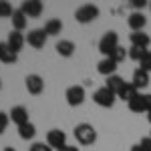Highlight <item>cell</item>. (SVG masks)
<instances>
[{
	"label": "cell",
	"mask_w": 151,
	"mask_h": 151,
	"mask_svg": "<svg viewBox=\"0 0 151 151\" xmlns=\"http://www.w3.org/2000/svg\"><path fill=\"white\" fill-rule=\"evenodd\" d=\"M4 151H16L14 147H4Z\"/></svg>",
	"instance_id": "obj_34"
},
{
	"label": "cell",
	"mask_w": 151,
	"mask_h": 151,
	"mask_svg": "<svg viewBox=\"0 0 151 151\" xmlns=\"http://www.w3.org/2000/svg\"><path fill=\"white\" fill-rule=\"evenodd\" d=\"M0 89H2V81H0Z\"/></svg>",
	"instance_id": "obj_37"
},
{
	"label": "cell",
	"mask_w": 151,
	"mask_h": 151,
	"mask_svg": "<svg viewBox=\"0 0 151 151\" xmlns=\"http://www.w3.org/2000/svg\"><path fill=\"white\" fill-rule=\"evenodd\" d=\"M99 6H95V4H81L77 10H75V20L81 24H89L97 20L99 18Z\"/></svg>",
	"instance_id": "obj_3"
},
{
	"label": "cell",
	"mask_w": 151,
	"mask_h": 151,
	"mask_svg": "<svg viewBox=\"0 0 151 151\" xmlns=\"http://www.w3.org/2000/svg\"><path fill=\"white\" fill-rule=\"evenodd\" d=\"M131 85L139 91V89H145L149 85V73L143 69H135L133 70V79H131Z\"/></svg>",
	"instance_id": "obj_14"
},
{
	"label": "cell",
	"mask_w": 151,
	"mask_h": 151,
	"mask_svg": "<svg viewBox=\"0 0 151 151\" xmlns=\"http://www.w3.org/2000/svg\"><path fill=\"white\" fill-rule=\"evenodd\" d=\"M149 10H151V0H149Z\"/></svg>",
	"instance_id": "obj_36"
},
{
	"label": "cell",
	"mask_w": 151,
	"mask_h": 151,
	"mask_svg": "<svg viewBox=\"0 0 151 151\" xmlns=\"http://www.w3.org/2000/svg\"><path fill=\"white\" fill-rule=\"evenodd\" d=\"M24 42H26V36L22 35V32H18V30H10V35H8V38H6V45L10 47L12 52H20L24 47Z\"/></svg>",
	"instance_id": "obj_9"
},
{
	"label": "cell",
	"mask_w": 151,
	"mask_h": 151,
	"mask_svg": "<svg viewBox=\"0 0 151 151\" xmlns=\"http://www.w3.org/2000/svg\"><path fill=\"white\" fill-rule=\"evenodd\" d=\"M149 137H151V133H149Z\"/></svg>",
	"instance_id": "obj_38"
},
{
	"label": "cell",
	"mask_w": 151,
	"mask_h": 151,
	"mask_svg": "<svg viewBox=\"0 0 151 151\" xmlns=\"http://www.w3.org/2000/svg\"><path fill=\"white\" fill-rule=\"evenodd\" d=\"M30 151H52V149L48 147L47 143H40V141H36V143H32V145H30Z\"/></svg>",
	"instance_id": "obj_30"
},
{
	"label": "cell",
	"mask_w": 151,
	"mask_h": 151,
	"mask_svg": "<svg viewBox=\"0 0 151 151\" xmlns=\"http://www.w3.org/2000/svg\"><path fill=\"white\" fill-rule=\"evenodd\" d=\"M45 35L47 36H57L60 35V30H63V22H60V18H48L47 22H45Z\"/></svg>",
	"instance_id": "obj_18"
},
{
	"label": "cell",
	"mask_w": 151,
	"mask_h": 151,
	"mask_svg": "<svg viewBox=\"0 0 151 151\" xmlns=\"http://www.w3.org/2000/svg\"><path fill=\"white\" fill-rule=\"evenodd\" d=\"M8 123H10V117H8V113H2V111H0V135L6 131Z\"/></svg>",
	"instance_id": "obj_29"
},
{
	"label": "cell",
	"mask_w": 151,
	"mask_h": 151,
	"mask_svg": "<svg viewBox=\"0 0 151 151\" xmlns=\"http://www.w3.org/2000/svg\"><path fill=\"white\" fill-rule=\"evenodd\" d=\"M117 63L113 60L111 57H105L103 60H99V65H97V70H99V75H103V77H111V75H117Z\"/></svg>",
	"instance_id": "obj_13"
},
{
	"label": "cell",
	"mask_w": 151,
	"mask_h": 151,
	"mask_svg": "<svg viewBox=\"0 0 151 151\" xmlns=\"http://www.w3.org/2000/svg\"><path fill=\"white\" fill-rule=\"evenodd\" d=\"M47 145L50 149H63L67 145V133L60 131V129H50L47 133Z\"/></svg>",
	"instance_id": "obj_7"
},
{
	"label": "cell",
	"mask_w": 151,
	"mask_h": 151,
	"mask_svg": "<svg viewBox=\"0 0 151 151\" xmlns=\"http://www.w3.org/2000/svg\"><path fill=\"white\" fill-rule=\"evenodd\" d=\"M127 24L133 32H141L145 28V24H147V18H145L143 12H131L129 18H127Z\"/></svg>",
	"instance_id": "obj_12"
},
{
	"label": "cell",
	"mask_w": 151,
	"mask_h": 151,
	"mask_svg": "<svg viewBox=\"0 0 151 151\" xmlns=\"http://www.w3.org/2000/svg\"><path fill=\"white\" fill-rule=\"evenodd\" d=\"M129 111H133V113H147V103H145V95H137V97H133L131 101L127 103Z\"/></svg>",
	"instance_id": "obj_17"
},
{
	"label": "cell",
	"mask_w": 151,
	"mask_h": 151,
	"mask_svg": "<svg viewBox=\"0 0 151 151\" xmlns=\"http://www.w3.org/2000/svg\"><path fill=\"white\" fill-rule=\"evenodd\" d=\"M145 55H147V48H141V47H131L127 50V57L131 58V60H135V63H139Z\"/></svg>",
	"instance_id": "obj_24"
},
{
	"label": "cell",
	"mask_w": 151,
	"mask_h": 151,
	"mask_svg": "<svg viewBox=\"0 0 151 151\" xmlns=\"http://www.w3.org/2000/svg\"><path fill=\"white\" fill-rule=\"evenodd\" d=\"M125 57H127V50H125V47H121V45H119V47L115 48V52L111 55V58L115 60L117 65H119V63H123V60H125Z\"/></svg>",
	"instance_id": "obj_25"
},
{
	"label": "cell",
	"mask_w": 151,
	"mask_h": 151,
	"mask_svg": "<svg viewBox=\"0 0 151 151\" xmlns=\"http://www.w3.org/2000/svg\"><path fill=\"white\" fill-rule=\"evenodd\" d=\"M137 95H139V91H137V89H135L131 83H125V85L121 87V91L117 93V99H121V101H127V103H129V101H131L133 97H137Z\"/></svg>",
	"instance_id": "obj_20"
},
{
	"label": "cell",
	"mask_w": 151,
	"mask_h": 151,
	"mask_svg": "<svg viewBox=\"0 0 151 151\" xmlns=\"http://www.w3.org/2000/svg\"><path fill=\"white\" fill-rule=\"evenodd\" d=\"M36 135V127L28 121V123H24V125H20L18 127V137L20 139H24V141H28V139H32Z\"/></svg>",
	"instance_id": "obj_23"
},
{
	"label": "cell",
	"mask_w": 151,
	"mask_h": 151,
	"mask_svg": "<svg viewBox=\"0 0 151 151\" xmlns=\"http://www.w3.org/2000/svg\"><path fill=\"white\" fill-rule=\"evenodd\" d=\"M65 99H67V103L70 107H79V105L85 103V87L81 85H73L67 89V93H65Z\"/></svg>",
	"instance_id": "obj_6"
},
{
	"label": "cell",
	"mask_w": 151,
	"mask_h": 151,
	"mask_svg": "<svg viewBox=\"0 0 151 151\" xmlns=\"http://www.w3.org/2000/svg\"><path fill=\"white\" fill-rule=\"evenodd\" d=\"M139 145H141V147H143L145 151H151V137H143Z\"/></svg>",
	"instance_id": "obj_31"
},
{
	"label": "cell",
	"mask_w": 151,
	"mask_h": 151,
	"mask_svg": "<svg viewBox=\"0 0 151 151\" xmlns=\"http://www.w3.org/2000/svg\"><path fill=\"white\" fill-rule=\"evenodd\" d=\"M129 40H131V47L149 48V45H151V36L145 35L143 30H141V32H131V35H129Z\"/></svg>",
	"instance_id": "obj_15"
},
{
	"label": "cell",
	"mask_w": 151,
	"mask_h": 151,
	"mask_svg": "<svg viewBox=\"0 0 151 151\" xmlns=\"http://www.w3.org/2000/svg\"><path fill=\"white\" fill-rule=\"evenodd\" d=\"M58 151H79V147H75V145H65L63 149H58Z\"/></svg>",
	"instance_id": "obj_32"
},
{
	"label": "cell",
	"mask_w": 151,
	"mask_h": 151,
	"mask_svg": "<svg viewBox=\"0 0 151 151\" xmlns=\"http://www.w3.org/2000/svg\"><path fill=\"white\" fill-rule=\"evenodd\" d=\"M10 20H12V28H14V30H18V32H22L24 28H26V24H28V18L20 12V8H18V10H14V14H12Z\"/></svg>",
	"instance_id": "obj_21"
},
{
	"label": "cell",
	"mask_w": 151,
	"mask_h": 151,
	"mask_svg": "<svg viewBox=\"0 0 151 151\" xmlns=\"http://www.w3.org/2000/svg\"><path fill=\"white\" fill-rule=\"evenodd\" d=\"M24 83H26V91L30 95H40L45 91V81L40 75H28Z\"/></svg>",
	"instance_id": "obj_10"
},
{
	"label": "cell",
	"mask_w": 151,
	"mask_h": 151,
	"mask_svg": "<svg viewBox=\"0 0 151 151\" xmlns=\"http://www.w3.org/2000/svg\"><path fill=\"white\" fill-rule=\"evenodd\" d=\"M139 69H143V70H147V73H149L151 70V50H147V55H145V57L141 58L139 60Z\"/></svg>",
	"instance_id": "obj_28"
},
{
	"label": "cell",
	"mask_w": 151,
	"mask_h": 151,
	"mask_svg": "<svg viewBox=\"0 0 151 151\" xmlns=\"http://www.w3.org/2000/svg\"><path fill=\"white\" fill-rule=\"evenodd\" d=\"M147 119H149V123H151V111H149V113H147Z\"/></svg>",
	"instance_id": "obj_35"
},
{
	"label": "cell",
	"mask_w": 151,
	"mask_h": 151,
	"mask_svg": "<svg viewBox=\"0 0 151 151\" xmlns=\"http://www.w3.org/2000/svg\"><path fill=\"white\" fill-rule=\"evenodd\" d=\"M93 101L99 107H103V109H111L117 101V95L111 91V89H107V87H101V89H97L93 93Z\"/></svg>",
	"instance_id": "obj_4"
},
{
	"label": "cell",
	"mask_w": 151,
	"mask_h": 151,
	"mask_svg": "<svg viewBox=\"0 0 151 151\" xmlns=\"http://www.w3.org/2000/svg\"><path fill=\"white\" fill-rule=\"evenodd\" d=\"M42 10H45V6H42L40 0H24L20 4V12L26 18H38L42 14Z\"/></svg>",
	"instance_id": "obj_5"
},
{
	"label": "cell",
	"mask_w": 151,
	"mask_h": 151,
	"mask_svg": "<svg viewBox=\"0 0 151 151\" xmlns=\"http://www.w3.org/2000/svg\"><path fill=\"white\" fill-rule=\"evenodd\" d=\"M131 151H145V149L141 147L139 143H135V145H131Z\"/></svg>",
	"instance_id": "obj_33"
},
{
	"label": "cell",
	"mask_w": 151,
	"mask_h": 151,
	"mask_svg": "<svg viewBox=\"0 0 151 151\" xmlns=\"http://www.w3.org/2000/svg\"><path fill=\"white\" fill-rule=\"evenodd\" d=\"M75 139L79 141L81 145H93L97 141V129L91 125V123H79L75 127Z\"/></svg>",
	"instance_id": "obj_1"
},
{
	"label": "cell",
	"mask_w": 151,
	"mask_h": 151,
	"mask_svg": "<svg viewBox=\"0 0 151 151\" xmlns=\"http://www.w3.org/2000/svg\"><path fill=\"white\" fill-rule=\"evenodd\" d=\"M16 60H18V55L12 52L10 47H8L6 42H0V63H4V65H14Z\"/></svg>",
	"instance_id": "obj_16"
},
{
	"label": "cell",
	"mask_w": 151,
	"mask_h": 151,
	"mask_svg": "<svg viewBox=\"0 0 151 151\" xmlns=\"http://www.w3.org/2000/svg\"><path fill=\"white\" fill-rule=\"evenodd\" d=\"M12 14H14V10H12V6L8 4V2H4V0H0V18H8Z\"/></svg>",
	"instance_id": "obj_26"
},
{
	"label": "cell",
	"mask_w": 151,
	"mask_h": 151,
	"mask_svg": "<svg viewBox=\"0 0 151 151\" xmlns=\"http://www.w3.org/2000/svg\"><path fill=\"white\" fill-rule=\"evenodd\" d=\"M26 42H28V47L36 48V50L45 48V45H47V35H45V30H42V28H32V30H28Z\"/></svg>",
	"instance_id": "obj_8"
},
{
	"label": "cell",
	"mask_w": 151,
	"mask_h": 151,
	"mask_svg": "<svg viewBox=\"0 0 151 151\" xmlns=\"http://www.w3.org/2000/svg\"><path fill=\"white\" fill-rule=\"evenodd\" d=\"M55 48H57V52L60 57L69 58V57H73V52H75V42H73V40H58L57 45H55Z\"/></svg>",
	"instance_id": "obj_19"
},
{
	"label": "cell",
	"mask_w": 151,
	"mask_h": 151,
	"mask_svg": "<svg viewBox=\"0 0 151 151\" xmlns=\"http://www.w3.org/2000/svg\"><path fill=\"white\" fill-rule=\"evenodd\" d=\"M117 47H119V35H117L115 30H107L103 35V38L99 40V52L103 55V58L111 57Z\"/></svg>",
	"instance_id": "obj_2"
},
{
	"label": "cell",
	"mask_w": 151,
	"mask_h": 151,
	"mask_svg": "<svg viewBox=\"0 0 151 151\" xmlns=\"http://www.w3.org/2000/svg\"><path fill=\"white\" fill-rule=\"evenodd\" d=\"M129 4H131L133 12H141L145 6H149V0H131Z\"/></svg>",
	"instance_id": "obj_27"
},
{
	"label": "cell",
	"mask_w": 151,
	"mask_h": 151,
	"mask_svg": "<svg viewBox=\"0 0 151 151\" xmlns=\"http://www.w3.org/2000/svg\"><path fill=\"white\" fill-rule=\"evenodd\" d=\"M12 123H16V127H20L24 123H28V109L22 107V105H16V107H12L10 113H8Z\"/></svg>",
	"instance_id": "obj_11"
},
{
	"label": "cell",
	"mask_w": 151,
	"mask_h": 151,
	"mask_svg": "<svg viewBox=\"0 0 151 151\" xmlns=\"http://www.w3.org/2000/svg\"><path fill=\"white\" fill-rule=\"evenodd\" d=\"M125 85V79L123 77H119V75H111V77H107V81H105V87L107 89H111L113 93H119L121 91V87Z\"/></svg>",
	"instance_id": "obj_22"
}]
</instances>
